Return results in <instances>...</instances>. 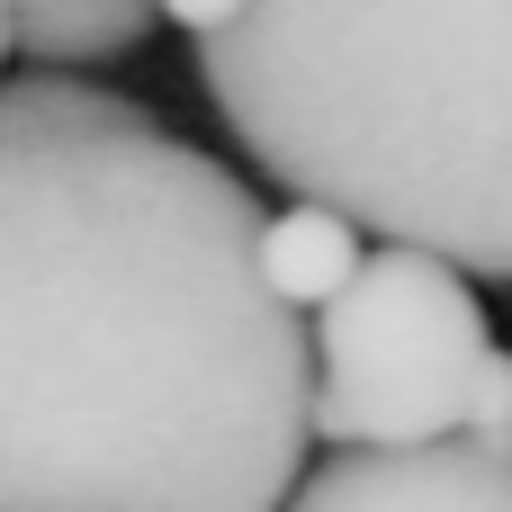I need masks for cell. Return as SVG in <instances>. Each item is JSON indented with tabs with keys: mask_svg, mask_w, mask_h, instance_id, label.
Here are the masks:
<instances>
[{
	"mask_svg": "<svg viewBox=\"0 0 512 512\" xmlns=\"http://www.w3.org/2000/svg\"><path fill=\"white\" fill-rule=\"evenodd\" d=\"M306 441L252 189L126 90L0 81V512H279Z\"/></svg>",
	"mask_w": 512,
	"mask_h": 512,
	"instance_id": "6da1fadb",
	"label": "cell"
},
{
	"mask_svg": "<svg viewBox=\"0 0 512 512\" xmlns=\"http://www.w3.org/2000/svg\"><path fill=\"white\" fill-rule=\"evenodd\" d=\"M180 27L297 207L378 252L512 279V0H261L180 9Z\"/></svg>",
	"mask_w": 512,
	"mask_h": 512,
	"instance_id": "7a4b0ae2",
	"label": "cell"
},
{
	"mask_svg": "<svg viewBox=\"0 0 512 512\" xmlns=\"http://www.w3.org/2000/svg\"><path fill=\"white\" fill-rule=\"evenodd\" d=\"M306 432L342 450L477 441L512 459V360L477 288L423 252H369L306 324Z\"/></svg>",
	"mask_w": 512,
	"mask_h": 512,
	"instance_id": "3957f363",
	"label": "cell"
},
{
	"mask_svg": "<svg viewBox=\"0 0 512 512\" xmlns=\"http://www.w3.org/2000/svg\"><path fill=\"white\" fill-rule=\"evenodd\" d=\"M279 512H512V459L477 441H432V450H342Z\"/></svg>",
	"mask_w": 512,
	"mask_h": 512,
	"instance_id": "277c9868",
	"label": "cell"
},
{
	"mask_svg": "<svg viewBox=\"0 0 512 512\" xmlns=\"http://www.w3.org/2000/svg\"><path fill=\"white\" fill-rule=\"evenodd\" d=\"M153 27H162L153 0H27V9H9V54H27L36 72L81 81L90 63L144 45Z\"/></svg>",
	"mask_w": 512,
	"mask_h": 512,
	"instance_id": "5b68a950",
	"label": "cell"
},
{
	"mask_svg": "<svg viewBox=\"0 0 512 512\" xmlns=\"http://www.w3.org/2000/svg\"><path fill=\"white\" fill-rule=\"evenodd\" d=\"M360 234L342 225V216H324V207H288V216H261V288L306 324V315H324L351 279H360Z\"/></svg>",
	"mask_w": 512,
	"mask_h": 512,
	"instance_id": "8992f818",
	"label": "cell"
},
{
	"mask_svg": "<svg viewBox=\"0 0 512 512\" xmlns=\"http://www.w3.org/2000/svg\"><path fill=\"white\" fill-rule=\"evenodd\" d=\"M0 63H9V9H0Z\"/></svg>",
	"mask_w": 512,
	"mask_h": 512,
	"instance_id": "52a82bcc",
	"label": "cell"
}]
</instances>
